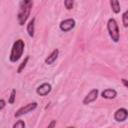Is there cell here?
<instances>
[{
	"mask_svg": "<svg viewBox=\"0 0 128 128\" xmlns=\"http://www.w3.org/2000/svg\"><path fill=\"white\" fill-rule=\"evenodd\" d=\"M33 7V0H21L17 12V21L20 26H23L30 17Z\"/></svg>",
	"mask_w": 128,
	"mask_h": 128,
	"instance_id": "1",
	"label": "cell"
},
{
	"mask_svg": "<svg viewBox=\"0 0 128 128\" xmlns=\"http://www.w3.org/2000/svg\"><path fill=\"white\" fill-rule=\"evenodd\" d=\"M24 48H25V43L22 39H17L11 48L10 51V55H9V61L11 63H16L23 55L24 52Z\"/></svg>",
	"mask_w": 128,
	"mask_h": 128,
	"instance_id": "2",
	"label": "cell"
},
{
	"mask_svg": "<svg viewBox=\"0 0 128 128\" xmlns=\"http://www.w3.org/2000/svg\"><path fill=\"white\" fill-rule=\"evenodd\" d=\"M107 31L114 43H118L120 40V30L117 21L114 18H110L107 21Z\"/></svg>",
	"mask_w": 128,
	"mask_h": 128,
	"instance_id": "3",
	"label": "cell"
},
{
	"mask_svg": "<svg viewBox=\"0 0 128 128\" xmlns=\"http://www.w3.org/2000/svg\"><path fill=\"white\" fill-rule=\"evenodd\" d=\"M37 106H38V103H37V102L28 103V104H26L25 106H22L21 108H19V109L15 112L14 116H15L16 118H19V117H21V116H23V115H25V114H27V113L32 112L33 110H35V109L37 108Z\"/></svg>",
	"mask_w": 128,
	"mask_h": 128,
	"instance_id": "4",
	"label": "cell"
},
{
	"mask_svg": "<svg viewBox=\"0 0 128 128\" xmlns=\"http://www.w3.org/2000/svg\"><path fill=\"white\" fill-rule=\"evenodd\" d=\"M76 25V21L73 18H68L65 20H62L59 24V28L62 32H68L72 30Z\"/></svg>",
	"mask_w": 128,
	"mask_h": 128,
	"instance_id": "5",
	"label": "cell"
},
{
	"mask_svg": "<svg viewBox=\"0 0 128 128\" xmlns=\"http://www.w3.org/2000/svg\"><path fill=\"white\" fill-rule=\"evenodd\" d=\"M51 90H52L51 84L48 83V82H44V83H42L41 85H39V86L36 88V93H37L39 96L44 97V96H47V95L51 92Z\"/></svg>",
	"mask_w": 128,
	"mask_h": 128,
	"instance_id": "6",
	"label": "cell"
},
{
	"mask_svg": "<svg viewBox=\"0 0 128 128\" xmlns=\"http://www.w3.org/2000/svg\"><path fill=\"white\" fill-rule=\"evenodd\" d=\"M98 94H99V90H98L97 88L90 90V92H89V93L84 97V99L82 100L83 105H88V104L94 102V101L98 98Z\"/></svg>",
	"mask_w": 128,
	"mask_h": 128,
	"instance_id": "7",
	"label": "cell"
},
{
	"mask_svg": "<svg viewBox=\"0 0 128 128\" xmlns=\"http://www.w3.org/2000/svg\"><path fill=\"white\" fill-rule=\"evenodd\" d=\"M128 117V111L126 108H118L114 113V120L117 122H124Z\"/></svg>",
	"mask_w": 128,
	"mask_h": 128,
	"instance_id": "8",
	"label": "cell"
},
{
	"mask_svg": "<svg viewBox=\"0 0 128 128\" xmlns=\"http://www.w3.org/2000/svg\"><path fill=\"white\" fill-rule=\"evenodd\" d=\"M101 96L104 99H114L117 97V91L115 89L108 88V89H105L101 92Z\"/></svg>",
	"mask_w": 128,
	"mask_h": 128,
	"instance_id": "9",
	"label": "cell"
},
{
	"mask_svg": "<svg viewBox=\"0 0 128 128\" xmlns=\"http://www.w3.org/2000/svg\"><path fill=\"white\" fill-rule=\"evenodd\" d=\"M35 17L31 18L28 23H27V26H26V31H27V34L29 35V37L33 38L34 37V34H35Z\"/></svg>",
	"mask_w": 128,
	"mask_h": 128,
	"instance_id": "10",
	"label": "cell"
},
{
	"mask_svg": "<svg viewBox=\"0 0 128 128\" xmlns=\"http://www.w3.org/2000/svg\"><path fill=\"white\" fill-rule=\"evenodd\" d=\"M58 55H59V50H58V49H54V50L49 54V56L45 59V64H47V65L53 64V63L56 61V59L58 58Z\"/></svg>",
	"mask_w": 128,
	"mask_h": 128,
	"instance_id": "11",
	"label": "cell"
},
{
	"mask_svg": "<svg viewBox=\"0 0 128 128\" xmlns=\"http://www.w3.org/2000/svg\"><path fill=\"white\" fill-rule=\"evenodd\" d=\"M109 3H110V7H111V10L115 13V14H118L120 13V3H119V0H109Z\"/></svg>",
	"mask_w": 128,
	"mask_h": 128,
	"instance_id": "12",
	"label": "cell"
},
{
	"mask_svg": "<svg viewBox=\"0 0 128 128\" xmlns=\"http://www.w3.org/2000/svg\"><path fill=\"white\" fill-rule=\"evenodd\" d=\"M28 60H29V56H26V57H25V59L21 62V64L19 65V67H18V69H17V73H18V74H20V73L24 70V68L26 67V64H27Z\"/></svg>",
	"mask_w": 128,
	"mask_h": 128,
	"instance_id": "13",
	"label": "cell"
},
{
	"mask_svg": "<svg viewBox=\"0 0 128 128\" xmlns=\"http://www.w3.org/2000/svg\"><path fill=\"white\" fill-rule=\"evenodd\" d=\"M16 100V89H12L9 95V99H8V103L9 104H14Z\"/></svg>",
	"mask_w": 128,
	"mask_h": 128,
	"instance_id": "14",
	"label": "cell"
},
{
	"mask_svg": "<svg viewBox=\"0 0 128 128\" xmlns=\"http://www.w3.org/2000/svg\"><path fill=\"white\" fill-rule=\"evenodd\" d=\"M122 23H123V26L126 28L128 27V11H124L123 14H122Z\"/></svg>",
	"mask_w": 128,
	"mask_h": 128,
	"instance_id": "15",
	"label": "cell"
},
{
	"mask_svg": "<svg viewBox=\"0 0 128 128\" xmlns=\"http://www.w3.org/2000/svg\"><path fill=\"white\" fill-rule=\"evenodd\" d=\"M64 6L67 10H71L74 6V0H64Z\"/></svg>",
	"mask_w": 128,
	"mask_h": 128,
	"instance_id": "16",
	"label": "cell"
},
{
	"mask_svg": "<svg viewBox=\"0 0 128 128\" xmlns=\"http://www.w3.org/2000/svg\"><path fill=\"white\" fill-rule=\"evenodd\" d=\"M25 126H26V124H25V122L23 121V120H18L17 122H15L14 124H13V128H25Z\"/></svg>",
	"mask_w": 128,
	"mask_h": 128,
	"instance_id": "17",
	"label": "cell"
},
{
	"mask_svg": "<svg viewBox=\"0 0 128 128\" xmlns=\"http://www.w3.org/2000/svg\"><path fill=\"white\" fill-rule=\"evenodd\" d=\"M5 106H6V101L4 99H0V110L4 109Z\"/></svg>",
	"mask_w": 128,
	"mask_h": 128,
	"instance_id": "18",
	"label": "cell"
},
{
	"mask_svg": "<svg viewBox=\"0 0 128 128\" xmlns=\"http://www.w3.org/2000/svg\"><path fill=\"white\" fill-rule=\"evenodd\" d=\"M56 125V120H52L49 124H48V128H50V127H54Z\"/></svg>",
	"mask_w": 128,
	"mask_h": 128,
	"instance_id": "19",
	"label": "cell"
},
{
	"mask_svg": "<svg viewBox=\"0 0 128 128\" xmlns=\"http://www.w3.org/2000/svg\"><path fill=\"white\" fill-rule=\"evenodd\" d=\"M121 81H122V83H123L124 87H125V88H127V87H128V83H127V80H126L125 78H122V79H121Z\"/></svg>",
	"mask_w": 128,
	"mask_h": 128,
	"instance_id": "20",
	"label": "cell"
}]
</instances>
